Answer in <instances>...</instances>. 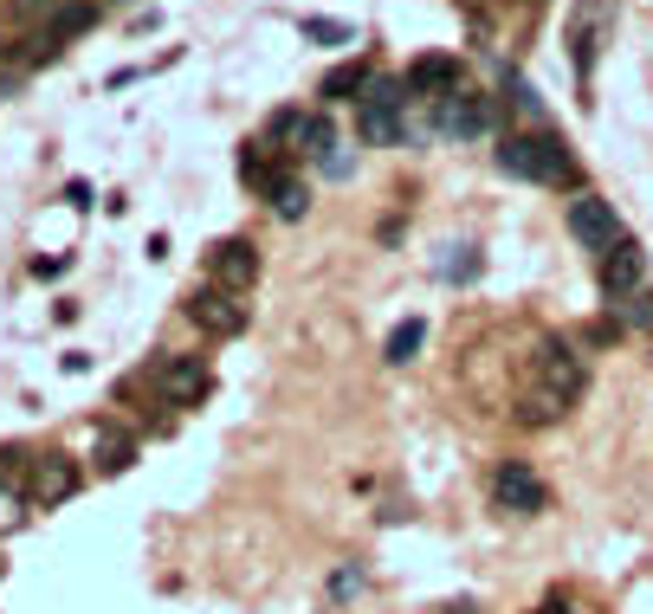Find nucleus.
<instances>
[{
  "label": "nucleus",
  "instance_id": "1",
  "mask_svg": "<svg viewBox=\"0 0 653 614\" xmlns=\"http://www.w3.org/2000/svg\"><path fill=\"white\" fill-rule=\"evenodd\" d=\"M499 168L504 175H518V182H577V162L570 150L557 143V136H504L499 143Z\"/></svg>",
  "mask_w": 653,
  "mask_h": 614
},
{
  "label": "nucleus",
  "instance_id": "2",
  "mask_svg": "<svg viewBox=\"0 0 653 614\" xmlns=\"http://www.w3.org/2000/svg\"><path fill=\"white\" fill-rule=\"evenodd\" d=\"M401 104H408V84L376 78V84L363 91V111H356L363 143H401V136H408V130H401Z\"/></svg>",
  "mask_w": 653,
  "mask_h": 614
},
{
  "label": "nucleus",
  "instance_id": "3",
  "mask_svg": "<svg viewBox=\"0 0 653 614\" xmlns=\"http://www.w3.org/2000/svg\"><path fill=\"white\" fill-rule=\"evenodd\" d=\"M150 382H155V395H162L169 408H194V401H207L214 376H207V362H201V356H162Z\"/></svg>",
  "mask_w": 653,
  "mask_h": 614
},
{
  "label": "nucleus",
  "instance_id": "4",
  "mask_svg": "<svg viewBox=\"0 0 653 614\" xmlns=\"http://www.w3.org/2000/svg\"><path fill=\"white\" fill-rule=\"evenodd\" d=\"M182 310H188V324H201L207 337H239L246 330V305L233 291H214V285H194Z\"/></svg>",
  "mask_w": 653,
  "mask_h": 614
},
{
  "label": "nucleus",
  "instance_id": "5",
  "mask_svg": "<svg viewBox=\"0 0 653 614\" xmlns=\"http://www.w3.org/2000/svg\"><path fill=\"white\" fill-rule=\"evenodd\" d=\"M492 499H499L504 511H518V518H538L543 504H550V492H543V479L524 460H504L499 472H492Z\"/></svg>",
  "mask_w": 653,
  "mask_h": 614
},
{
  "label": "nucleus",
  "instance_id": "6",
  "mask_svg": "<svg viewBox=\"0 0 653 614\" xmlns=\"http://www.w3.org/2000/svg\"><path fill=\"white\" fill-rule=\"evenodd\" d=\"M207 278H214V291H253V278H259V253H253V239H221L214 253H207Z\"/></svg>",
  "mask_w": 653,
  "mask_h": 614
},
{
  "label": "nucleus",
  "instance_id": "7",
  "mask_svg": "<svg viewBox=\"0 0 653 614\" xmlns=\"http://www.w3.org/2000/svg\"><path fill=\"white\" fill-rule=\"evenodd\" d=\"M595 278H602L609 305H615V298H634V291H647V253H641L634 239H621V246H609V253H602Z\"/></svg>",
  "mask_w": 653,
  "mask_h": 614
},
{
  "label": "nucleus",
  "instance_id": "8",
  "mask_svg": "<svg viewBox=\"0 0 653 614\" xmlns=\"http://www.w3.org/2000/svg\"><path fill=\"white\" fill-rule=\"evenodd\" d=\"M570 233H577L589 253H609V246H621L628 233H621L615 207L602 201V194H582V201H570Z\"/></svg>",
  "mask_w": 653,
  "mask_h": 614
},
{
  "label": "nucleus",
  "instance_id": "9",
  "mask_svg": "<svg viewBox=\"0 0 653 614\" xmlns=\"http://www.w3.org/2000/svg\"><path fill=\"white\" fill-rule=\"evenodd\" d=\"M538 388L563 395V401H577L582 388H589V369H582L577 349H570V344H543L538 349Z\"/></svg>",
  "mask_w": 653,
  "mask_h": 614
},
{
  "label": "nucleus",
  "instance_id": "10",
  "mask_svg": "<svg viewBox=\"0 0 653 614\" xmlns=\"http://www.w3.org/2000/svg\"><path fill=\"white\" fill-rule=\"evenodd\" d=\"M486 123H492V111H486V98H472V91H447V98H433V130H440V136H479V130H486Z\"/></svg>",
  "mask_w": 653,
  "mask_h": 614
},
{
  "label": "nucleus",
  "instance_id": "11",
  "mask_svg": "<svg viewBox=\"0 0 653 614\" xmlns=\"http://www.w3.org/2000/svg\"><path fill=\"white\" fill-rule=\"evenodd\" d=\"M447 91H460V59L453 52H427V59H415L408 65V98H447Z\"/></svg>",
  "mask_w": 653,
  "mask_h": 614
},
{
  "label": "nucleus",
  "instance_id": "12",
  "mask_svg": "<svg viewBox=\"0 0 653 614\" xmlns=\"http://www.w3.org/2000/svg\"><path fill=\"white\" fill-rule=\"evenodd\" d=\"M609 0H577V20H570V45H577V72L589 78L595 65V45H602V27H609Z\"/></svg>",
  "mask_w": 653,
  "mask_h": 614
},
{
  "label": "nucleus",
  "instance_id": "13",
  "mask_svg": "<svg viewBox=\"0 0 653 614\" xmlns=\"http://www.w3.org/2000/svg\"><path fill=\"white\" fill-rule=\"evenodd\" d=\"M72 492H78V465L65 460V453H45V460L33 465V504L52 511V504H65Z\"/></svg>",
  "mask_w": 653,
  "mask_h": 614
},
{
  "label": "nucleus",
  "instance_id": "14",
  "mask_svg": "<svg viewBox=\"0 0 653 614\" xmlns=\"http://www.w3.org/2000/svg\"><path fill=\"white\" fill-rule=\"evenodd\" d=\"M363 91H369V65H363V59H356V65H337V72L317 84L324 104H349V98H363Z\"/></svg>",
  "mask_w": 653,
  "mask_h": 614
},
{
  "label": "nucleus",
  "instance_id": "15",
  "mask_svg": "<svg viewBox=\"0 0 653 614\" xmlns=\"http://www.w3.org/2000/svg\"><path fill=\"white\" fill-rule=\"evenodd\" d=\"M563 415H570V401L550 395V388H531V395L518 401V427H550V421H563Z\"/></svg>",
  "mask_w": 653,
  "mask_h": 614
},
{
  "label": "nucleus",
  "instance_id": "16",
  "mask_svg": "<svg viewBox=\"0 0 653 614\" xmlns=\"http://www.w3.org/2000/svg\"><path fill=\"white\" fill-rule=\"evenodd\" d=\"M136 460V440L123 427H98V472H130Z\"/></svg>",
  "mask_w": 653,
  "mask_h": 614
},
{
  "label": "nucleus",
  "instance_id": "17",
  "mask_svg": "<svg viewBox=\"0 0 653 614\" xmlns=\"http://www.w3.org/2000/svg\"><path fill=\"white\" fill-rule=\"evenodd\" d=\"M330 143H337L330 116H324V111H310V116H305V130H298V150H305L310 162H324V168H330V162H337V155H330Z\"/></svg>",
  "mask_w": 653,
  "mask_h": 614
},
{
  "label": "nucleus",
  "instance_id": "18",
  "mask_svg": "<svg viewBox=\"0 0 653 614\" xmlns=\"http://www.w3.org/2000/svg\"><path fill=\"white\" fill-rule=\"evenodd\" d=\"M421 344H427V324L421 317H408V324H395V330H388V362H415V356H421Z\"/></svg>",
  "mask_w": 653,
  "mask_h": 614
},
{
  "label": "nucleus",
  "instance_id": "19",
  "mask_svg": "<svg viewBox=\"0 0 653 614\" xmlns=\"http://www.w3.org/2000/svg\"><path fill=\"white\" fill-rule=\"evenodd\" d=\"M239 182H246V188H259V194L278 188V168L266 162V143H246V155H239Z\"/></svg>",
  "mask_w": 653,
  "mask_h": 614
},
{
  "label": "nucleus",
  "instance_id": "20",
  "mask_svg": "<svg viewBox=\"0 0 653 614\" xmlns=\"http://www.w3.org/2000/svg\"><path fill=\"white\" fill-rule=\"evenodd\" d=\"M272 207H278V221H305V207H310L305 182H292V175H278V188H272Z\"/></svg>",
  "mask_w": 653,
  "mask_h": 614
},
{
  "label": "nucleus",
  "instance_id": "21",
  "mask_svg": "<svg viewBox=\"0 0 653 614\" xmlns=\"http://www.w3.org/2000/svg\"><path fill=\"white\" fill-rule=\"evenodd\" d=\"M91 20H98V7H91V0H72V7H59V13H52V27H45V33H52V39H72V33H84Z\"/></svg>",
  "mask_w": 653,
  "mask_h": 614
},
{
  "label": "nucleus",
  "instance_id": "22",
  "mask_svg": "<svg viewBox=\"0 0 653 614\" xmlns=\"http://www.w3.org/2000/svg\"><path fill=\"white\" fill-rule=\"evenodd\" d=\"M615 317L634 324V330H653V291H634V298H615Z\"/></svg>",
  "mask_w": 653,
  "mask_h": 614
},
{
  "label": "nucleus",
  "instance_id": "23",
  "mask_svg": "<svg viewBox=\"0 0 653 614\" xmlns=\"http://www.w3.org/2000/svg\"><path fill=\"white\" fill-rule=\"evenodd\" d=\"M305 39H317V45H344V39H356L344 27V20H305Z\"/></svg>",
  "mask_w": 653,
  "mask_h": 614
},
{
  "label": "nucleus",
  "instance_id": "24",
  "mask_svg": "<svg viewBox=\"0 0 653 614\" xmlns=\"http://www.w3.org/2000/svg\"><path fill=\"white\" fill-rule=\"evenodd\" d=\"M20 524H27V511H20V499L0 485V531H20Z\"/></svg>",
  "mask_w": 653,
  "mask_h": 614
},
{
  "label": "nucleus",
  "instance_id": "25",
  "mask_svg": "<svg viewBox=\"0 0 653 614\" xmlns=\"http://www.w3.org/2000/svg\"><path fill=\"white\" fill-rule=\"evenodd\" d=\"M447 278H479V259H472V246H466V259H447Z\"/></svg>",
  "mask_w": 653,
  "mask_h": 614
},
{
  "label": "nucleus",
  "instance_id": "26",
  "mask_svg": "<svg viewBox=\"0 0 653 614\" xmlns=\"http://www.w3.org/2000/svg\"><path fill=\"white\" fill-rule=\"evenodd\" d=\"M20 460H27V453H20V447H0V485H7V479H13V472H20Z\"/></svg>",
  "mask_w": 653,
  "mask_h": 614
},
{
  "label": "nucleus",
  "instance_id": "27",
  "mask_svg": "<svg viewBox=\"0 0 653 614\" xmlns=\"http://www.w3.org/2000/svg\"><path fill=\"white\" fill-rule=\"evenodd\" d=\"M330 589H337V595H356V589H363V576H356V570H337V576H330Z\"/></svg>",
  "mask_w": 653,
  "mask_h": 614
},
{
  "label": "nucleus",
  "instance_id": "28",
  "mask_svg": "<svg viewBox=\"0 0 653 614\" xmlns=\"http://www.w3.org/2000/svg\"><path fill=\"white\" fill-rule=\"evenodd\" d=\"M538 614H577V608H570V602H543Z\"/></svg>",
  "mask_w": 653,
  "mask_h": 614
}]
</instances>
